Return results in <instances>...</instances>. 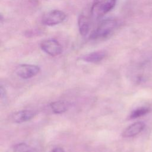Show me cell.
<instances>
[{"label": "cell", "instance_id": "obj_4", "mask_svg": "<svg viewBox=\"0 0 152 152\" xmlns=\"http://www.w3.org/2000/svg\"><path fill=\"white\" fill-rule=\"evenodd\" d=\"M66 18V14L62 11L53 10L49 11L42 16V23L48 26H53L62 23Z\"/></svg>", "mask_w": 152, "mask_h": 152}, {"label": "cell", "instance_id": "obj_10", "mask_svg": "<svg viewBox=\"0 0 152 152\" xmlns=\"http://www.w3.org/2000/svg\"><path fill=\"white\" fill-rule=\"evenodd\" d=\"M106 56L104 50H98L84 55L81 57V59L89 63H97L102 61Z\"/></svg>", "mask_w": 152, "mask_h": 152}, {"label": "cell", "instance_id": "obj_14", "mask_svg": "<svg viewBox=\"0 0 152 152\" xmlns=\"http://www.w3.org/2000/svg\"><path fill=\"white\" fill-rule=\"evenodd\" d=\"M49 152H65L64 149L61 147H55L53 149H52Z\"/></svg>", "mask_w": 152, "mask_h": 152}, {"label": "cell", "instance_id": "obj_8", "mask_svg": "<svg viewBox=\"0 0 152 152\" xmlns=\"http://www.w3.org/2000/svg\"><path fill=\"white\" fill-rule=\"evenodd\" d=\"M145 124L143 122H136L128 127H126L122 132V136L124 138L132 137L140 134L145 128Z\"/></svg>", "mask_w": 152, "mask_h": 152}, {"label": "cell", "instance_id": "obj_13", "mask_svg": "<svg viewBox=\"0 0 152 152\" xmlns=\"http://www.w3.org/2000/svg\"><path fill=\"white\" fill-rule=\"evenodd\" d=\"M0 92H1V99H5L6 98V91L5 89L2 86H1V89H0Z\"/></svg>", "mask_w": 152, "mask_h": 152}, {"label": "cell", "instance_id": "obj_11", "mask_svg": "<svg viewBox=\"0 0 152 152\" xmlns=\"http://www.w3.org/2000/svg\"><path fill=\"white\" fill-rule=\"evenodd\" d=\"M150 109L148 107H142L138 109H136L131 112L129 116V119H134L139 117H141L142 116H144L148 113L150 112Z\"/></svg>", "mask_w": 152, "mask_h": 152}, {"label": "cell", "instance_id": "obj_1", "mask_svg": "<svg viewBox=\"0 0 152 152\" xmlns=\"http://www.w3.org/2000/svg\"><path fill=\"white\" fill-rule=\"evenodd\" d=\"M118 21L115 18H106L102 20L91 32L90 38L93 40L104 39L109 37L117 27Z\"/></svg>", "mask_w": 152, "mask_h": 152}, {"label": "cell", "instance_id": "obj_9", "mask_svg": "<svg viewBox=\"0 0 152 152\" xmlns=\"http://www.w3.org/2000/svg\"><path fill=\"white\" fill-rule=\"evenodd\" d=\"M71 103L66 100H58L51 102L49 107L53 113L55 114H61L69 110Z\"/></svg>", "mask_w": 152, "mask_h": 152}, {"label": "cell", "instance_id": "obj_3", "mask_svg": "<svg viewBox=\"0 0 152 152\" xmlns=\"http://www.w3.org/2000/svg\"><path fill=\"white\" fill-rule=\"evenodd\" d=\"M93 19L94 18L91 14L90 7L86 8L79 15L78 18V26L80 33L83 36H87L90 32Z\"/></svg>", "mask_w": 152, "mask_h": 152}, {"label": "cell", "instance_id": "obj_5", "mask_svg": "<svg viewBox=\"0 0 152 152\" xmlns=\"http://www.w3.org/2000/svg\"><path fill=\"white\" fill-rule=\"evenodd\" d=\"M40 71V68L36 65L20 64L15 69L16 74L23 79H29L37 75Z\"/></svg>", "mask_w": 152, "mask_h": 152}, {"label": "cell", "instance_id": "obj_6", "mask_svg": "<svg viewBox=\"0 0 152 152\" xmlns=\"http://www.w3.org/2000/svg\"><path fill=\"white\" fill-rule=\"evenodd\" d=\"M41 49L51 56H56L62 52V47L58 41L53 39H46L40 43Z\"/></svg>", "mask_w": 152, "mask_h": 152}, {"label": "cell", "instance_id": "obj_12", "mask_svg": "<svg viewBox=\"0 0 152 152\" xmlns=\"http://www.w3.org/2000/svg\"><path fill=\"white\" fill-rule=\"evenodd\" d=\"M12 152H33V148L25 142H20L13 146Z\"/></svg>", "mask_w": 152, "mask_h": 152}, {"label": "cell", "instance_id": "obj_7", "mask_svg": "<svg viewBox=\"0 0 152 152\" xmlns=\"http://www.w3.org/2000/svg\"><path fill=\"white\" fill-rule=\"evenodd\" d=\"M36 115V112L33 110H21L14 112L11 117L14 123L21 124L32 119Z\"/></svg>", "mask_w": 152, "mask_h": 152}, {"label": "cell", "instance_id": "obj_2", "mask_svg": "<svg viewBox=\"0 0 152 152\" xmlns=\"http://www.w3.org/2000/svg\"><path fill=\"white\" fill-rule=\"evenodd\" d=\"M116 3V0H93L90 8L94 19L101 18L110 11Z\"/></svg>", "mask_w": 152, "mask_h": 152}]
</instances>
